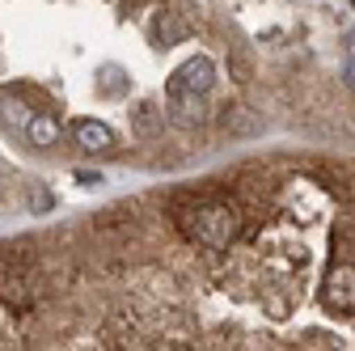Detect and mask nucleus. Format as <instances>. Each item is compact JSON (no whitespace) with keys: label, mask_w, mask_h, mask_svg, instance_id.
<instances>
[{"label":"nucleus","mask_w":355,"mask_h":351,"mask_svg":"<svg viewBox=\"0 0 355 351\" xmlns=\"http://www.w3.org/2000/svg\"><path fill=\"white\" fill-rule=\"evenodd\" d=\"M157 127H161V119H157L153 102H140V106H136V131H140V136H153Z\"/></svg>","instance_id":"1a4fd4ad"},{"label":"nucleus","mask_w":355,"mask_h":351,"mask_svg":"<svg viewBox=\"0 0 355 351\" xmlns=\"http://www.w3.org/2000/svg\"><path fill=\"white\" fill-rule=\"evenodd\" d=\"M0 119H5L9 127H17V131H26L34 123V110L21 98H13V94H0Z\"/></svg>","instance_id":"0eeeda50"},{"label":"nucleus","mask_w":355,"mask_h":351,"mask_svg":"<svg viewBox=\"0 0 355 351\" xmlns=\"http://www.w3.org/2000/svg\"><path fill=\"white\" fill-rule=\"evenodd\" d=\"M98 80H102V94H106V98H119L127 72H123L119 64H102V68H98Z\"/></svg>","instance_id":"6e6552de"},{"label":"nucleus","mask_w":355,"mask_h":351,"mask_svg":"<svg viewBox=\"0 0 355 351\" xmlns=\"http://www.w3.org/2000/svg\"><path fill=\"white\" fill-rule=\"evenodd\" d=\"M72 140L85 153H110L114 148V131L106 123H98V119H80V123H72Z\"/></svg>","instance_id":"7ed1b4c3"},{"label":"nucleus","mask_w":355,"mask_h":351,"mask_svg":"<svg viewBox=\"0 0 355 351\" xmlns=\"http://www.w3.org/2000/svg\"><path fill=\"white\" fill-rule=\"evenodd\" d=\"M173 351H191V347H173Z\"/></svg>","instance_id":"9d476101"},{"label":"nucleus","mask_w":355,"mask_h":351,"mask_svg":"<svg viewBox=\"0 0 355 351\" xmlns=\"http://www.w3.org/2000/svg\"><path fill=\"white\" fill-rule=\"evenodd\" d=\"M26 140H30L34 148H51V144L60 140V123H55L51 114H34V123L26 127Z\"/></svg>","instance_id":"39448f33"},{"label":"nucleus","mask_w":355,"mask_h":351,"mask_svg":"<svg viewBox=\"0 0 355 351\" xmlns=\"http://www.w3.org/2000/svg\"><path fill=\"white\" fill-rule=\"evenodd\" d=\"M169 114L182 127H199L207 110H203V98H169Z\"/></svg>","instance_id":"423d86ee"},{"label":"nucleus","mask_w":355,"mask_h":351,"mask_svg":"<svg viewBox=\"0 0 355 351\" xmlns=\"http://www.w3.org/2000/svg\"><path fill=\"white\" fill-rule=\"evenodd\" d=\"M178 225H182V233L191 241H199L203 250H225L241 233V207L229 203V199H199L191 212L178 216Z\"/></svg>","instance_id":"f257e3e1"},{"label":"nucleus","mask_w":355,"mask_h":351,"mask_svg":"<svg viewBox=\"0 0 355 351\" xmlns=\"http://www.w3.org/2000/svg\"><path fill=\"white\" fill-rule=\"evenodd\" d=\"M211 80H216V68L207 55H191L187 64H178L165 80V94L169 98H203L211 89Z\"/></svg>","instance_id":"f03ea898"},{"label":"nucleus","mask_w":355,"mask_h":351,"mask_svg":"<svg viewBox=\"0 0 355 351\" xmlns=\"http://www.w3.org/2000/svg\"><path fill=\"white\" fill-rule=\"evenodd\" d=\"M153 42H157V47H178V42H182L187 38V26L182 22H178V13H153Z\"/></svg>","instance_id":"20e7f679"}]
</instances>
